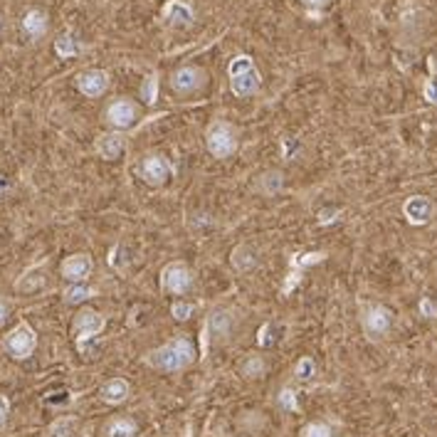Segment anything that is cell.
<instances>
[{
	"label": "cell",
	"instance_id": "cell-32",
	"mask_svg": "<svg viewBox=\"0 0 437 437\" xmlns=\"http://www.w3.org/2000/svg\"><path fill=\"white\" fill-rule=\"evenodd\" d=\"M171 314L178 321L190 319V316H193V304H188V301H176V304L171 307Z\"/></svg>",
	"mask_w": 437,
	"mask_h": 437
},
{
	"label": "cell",
	"instance_id": "cell-18",
	"mask_svg": "<svg viewBox=\"0 0 437 437\" xmlns=\"http://www.w3.org/2000/svg\"><path fill=\"white\" fill-rule=\"evenodd\" d=\"M124 151V136H119V134H101L99 139H96V154L101 156V159H116L119 154Z\"/></svg>",
	"mask_w": 437,
	"mask_h": 437
},
{
	"label": "cell",
	"instance_id": "cell-21",
	"mask_svg": "<svg viewBox=\"0 0 437 437\" xmlns=\"http://www.w3.org/2000/svg\"><path fill=\"white\" fill-rule=\"evenodd\" d=\"M207 326L213 329L215 336H227V331H230V326H232V314L227 312V309H218V312L210 314Z\"/></svg>",
	"mask_w": 437,
	"mask_h": 437
},
{
	"label": "cell",
	"instance_id": "cell-5",
	"mask_svg": "<svg viewBox=\"0 0 437 437\" xmlns=\"http://www.w3.org/2000/svg\"><path fill=\"white\" fill-rule=\"evenodd\" d=\"M107 326V319L101 316L94 309H82V312L74 316V324H72V334H74V341H77L79 351H84V343L89 338L99 336L101 331Z\"/></svg>",
	"mask_w": 437,
	"mask_h": 437
},
{
	"label": "cell",
	"instance_id": "cell-7",
	"mask_svg": "<svg viewBox=\"0 0 437 437\" xmlns=\"http://www.w3.org/2000/svg\"><path fill=\"white\" fill-rule=\"evenodd\" d=\"M77 89L89 99H96L109 89V74L104 70H87L77 74Z\"/></svg>",
	"mask_w": 437,
	"mask_h": 437
},
{
	"label": "cell",
	"instance_id": "cell-13",
	"mask_svg": "<svg viewBox=\"0 0 437 437\" xmlns=\"http://www.w3.org/2000/svg\"><path fill=\"white\" fill-rule=\"evenodd\" d=\"M92 274V257L84 252L70 254L65 262H62V277L67 282H84V279Z\"/></svg>",
	"mask_w": 437,
	"mask_h": 437
},
{
	"label": "cell",
	"instance_id": "cell-1",
	"mask_svg": "<svg viewBox=\"0 0 437 437\" xmlns=\"http://www.w3.org/2000/svg\"><path fill=\"white\" fill-rule=\"evenodd\" d=\"M193 358H195L193 343H190L185 336H178V338H173V341L163 343L161 349L151 351V354L146 356V363L148 366L159 368V371L176 373V371L188 368L190 363H193Z\"/></svg>",
	"mask_w": 437,
	"mask_h": 437
},
{
	"label": "cell",
	"instance_id": "cell-4",
	"mask_svg": "<svg viewBox=\"0 0 437 437\" xmlns=\"http://www.w3.org/2000/svg\"><path fill=\"white\" fill-rule=\"evenodd\" d=\"M3 349H6L8 354L12 356V358H18V360L30 358V356L35 354V349H37V334L32 331V326L23 321V324H18L6 336V341H3Z\"/></svg>",
	"mask_w": 437,
	"mask_h": 437
},
{
	"label": "cell",
	"instance_id": "cell-37",
	"mask_svg": "<svg viewBox=\"0 0 437 437\" xmlns=\"http://www.w3.org/2000/svg\"><path fill=\"white\" fill-rule=\"evenodd\" d=\"M304 6H309V8H321V6H326L329 0H301Z\"/></svg>",
	"mask_w": 437,
	"mask_h": 437
},
{
	"label": "cell",
	"instance_id": "cell-16",
	"mask_svg": "<svg viewBox=\"0 0 437 437\" xmlns=\"http://www.w3.org/2000/svg\"><path fill=\"white\" fill-rule=\"evenodd\" d=\"M131 388L124 378H114L109 383L101 385V400L109 403V405H121V403L129 398Z\"/></svg>",
	"mask_w": 437,
	"mask_h": 437
},
{
	"label": "cell",
	"instance_id": "cell-9",
	"mask_svg": "<svg viewBox=\"0 0 437 437\" xmlns=\"http://www.w3.org/2000/svg\"><path fill=\"white\" fill-rule=\"evenodd\" d=\"M205 82V72L201 67H181V70L173 72L171 87L181 94H190V92H198Z\"/></svg>",
	"mask_w": 437,
	"mask_h": 437
},
{
	"label": "cell",
	"instance_id": "cell-35",
	"mask_svg": "<svg viewBox=\"0 0 437 437\" xmlns=\"http://www.w3.org/2000/svg\"><path fill=\"white\" fill-rule=\"evenodd\" d=\"M425 96L432 101V104H437V82H427V87H425Z\"/></svg>",
	"mask_w": 437,
	"mask_h": 437
},
{
	"label": "cell",
	"instance_id": "cell-22",
	"mask_svg": "<svg viewBox=\"0 0 437 437\" xmlns=\"http://www.w3.org/2000/svg\"><path fill=\"white\" fill-rule=\"evenodd\" d=\"M74 418H57L52 425L48 427V437H72L74 435Z\"/></svg>",
	"mask_w": 437,
	"mask_h": 437
},
{
	"label": "cell",
	"instance_id": "cell-24",
	"mask_svg": "<svg viewBox=\"0 0 437 437\" xmlns=\"http://www.w3.org/2000/svg\"><path fill=\"white\" fill-rule=\"evenodd\" d=\"M232 265H235L237 270H243V272H247V270H252V267H254V252L247 247V245H243V247H237L235 254H232Z\"/></svg>",
	"mask_w": 437,
	"mask_h": 437
},
{
	"label": "cell",
	"instance_id": "cell-19",
	"mask_svg": "<svg viewBox=\"0 0 437 437\" xmlns=\"http://www.w3.org/2000/svg\"><path fill=\"white\" fill-rule=\"evenodd\" d=\"M104 437H136V425L126 418H116L104 427Z\"/></svg>",
	"mask_w": 437,
	"mask_h": 437
},
{
	"label": "cell",
	"instance_id": "cell-17",
	"mask_svg": "<svg viewBox=\"0 0 437 437\" xmlns=\"http://www.w3.org/2000/svg\"><path fill=\"white\" fill-rule=\"evenodd\" d=\"M23 30L25 35L32 37V40H37V37H42L45 32H48V15L42 10H28L23 18Z\"/></svg>",
	"mask_w": 437,
	"mask_h": 437
},
{
	"label": "cell",
	"instance_id": "cell-23",
	"mask_svg": "<svg viewBox=\"0 0 437 437\" xmlns=\"http://www.w3.org/2000/svg\"><path fill=\"white\" fill-rule=\"evenodd\" d=\"M89 296H94V289L84 287L82 282H74L72 287H67V289H65V301H67V304H82V301L89 299Z\"/></svg>",
	"mask_w": 437,
	"mask_h": 437
},
{
	"label": "cell",
	"instance_id": "cell-8",
	"mask_svg": "<svg viewBox=\"0 0 437 437\" xmlns=\"http://www.w3.org/2000/svg\"><path fill=\"white\" fill-rule=\"evenodd\" d=\"M403 215L408 218L410 225H425L430 223V218L435 215V205H432V201L425 198V195H413V198H408L405 205H403Z\"/></svg>",
	"mask_w": 437,
	"mask_h": 437
},
{
	"label": "cell",
	"instance_id": "cell-26",
	"mask_svg": "<svg viewBox=\"0 0 437 437\" xmlns=\"http://www.w3.org/2000/svg\"><path fill=\"white\" fill-rule=\"evenodd\" d=\"M260 188L265 190V193H277V190L282 188V173L279 171L265 173V176L260 178Z\"/></svg>",
	"mask_w": 437,
	"mask_h": 437
},
{
	"label": "cell",
	"instance_id": "cell-2",
	"mask_svg": "<svg viewBox=\"0 0 437 437\" xmlns=\"http://www.w3.org/2000/svg\"><path fill=\"white\" fill-rule=\"evenodd\" d=\"M227 77H230L232 94L240 96V99L257 94V89H260V84H262L260 70H257V65H254L252 57H247V54H237V57H232L230 67H227Z\"/></svg>",
	"mask_w": 437,
	"mask_h": 437
},
{
	"label": "cell",
	"instance_id": "cell-6",
	"mask_svg": "<svg viewBox=\"0 0 437 437\" xmlns=\"http://www.w3.org/2000/svg\"><path fill=\"white\" fill-rule=\"evenodd\" d=\"M193 284V272L188 270L185 262H171V265L163 267L161 272V287L171 294H185Z\"/></svg>",
	"mask_w": 437,
	"mask_h": 437
},
{
	"label": "cell",
	"instance_id": "cell-20",
	"mask_svg": "<svg viewBox=\"0 0 437 437\" xmlns=\"http://www.w3.org/2000/svg\"><path fill=\"white\" fill-rule=\"evenodd\" d=\"M18 292H25V294H30V292H37L45 287V274H42L40 267H35V270H30L28 274H23V279H18Z\"/></svg>",
	"mask_w": 437,
	"mask_h": 437
},
{
	"label": "cell",
	"instance_id": "cell-27",
	"mask_svg": "<svg viewBox=\"0 0 437 437\" xmlns=\"http://www.w3.org/2000/svg\"><path fill=\"white\" fill-rule=\"evenodd\" d=\"M314 373H316V366H314V360L309 358V356H304V358H299V363H296L294 368V376L299 380H312Z\"/></svg>",
	"mask_w": 437,
	"mask_h": 437
},
{
	"label": "cell",
	"instance_id": "cell-38",
	"mask_svg": "<svg viewBox=\"0 0 437 437\" xmlns=\"http://www.w3.org/2000/svg\"><path fill=\"white\" fill-rule=\"evenodd\" d=\"M6 316H8V304L3 299H0V324L6 321Z\"/></svg>",
	"mask_w": 437,
	"mask_h": 437
},
{
	"label": "cell",
	"instance_id": "cell-36",
	"mask_svg": "<svg viewBox=\"0 0 437 437\" xmlns=\"http://www.w3.org/2000/svg\"><path fill=\"white\" fill-rule=\"evenodd\" d=\"M334 215H336V210H321L319 223H321V225H326V223H331V220H336V218H334Z\"/></svg>",
	"mask_w": 437,
	"mask_h": 437
},
{
	"label": "cell",
	"instance_id": "cell-3",
	"mask_svg": "<svg viewBox=\"0 0 437 437\" xmlns=\"http://www.w3.org/2000/svg\"><path fill=\"white\" fill-rule=\"evenodd\" d=\"M205 143H207V151H210L215 159H227V156L235 154L237 134L227 121H215V124L207 126Z\"/></svg>",
	"mask_w": 437,
	"mask_h": 437
},
{
	"label": "cell",
	"instance_id": "cell-25",
	"mask_svg": "<svg viewBox=\"0 0 437 437\" xmlns=\"http://www.w3.org/2000/svg\"><path fill=\"white\" fill-rule=\"evenodd\" d=\"M141 96L146 104H154L156 101V96H159V77H156V74H148V77L143 79Z\"/></svg>",
	"mask_w": 437,
	"mask_h": 437
},
{
	"label": "cell",
	"instance_id": "cell-14",
	"mask_svg": "<svg viewBox=\"0 0 437 437\" xmlns=\"http://www.w3.org/2000/svg\"><path fill=\"white\" fill-rule=\"evenodd\" d=\"M134 119H136V107H134V101L129 99L114 101L112 107L107 109V121L114 129H129V126L134 124Z\"/></svg>",
	"mask_w": 437,
	"mask_h": 437
},
{
	"label": "cell",
	"instance_id": "cell-34",
	"mask_svg": "<svg viewBox=\"0 0 437 437\" xmlns=\"http://www.w3.org/2000/svg\"><path fill=\"white\" fill-rule=\"evenodd\" d=\"M420 312L425 314V316H437V309L432 307V301H430V299H423V301H420Z\"/></svg>",
	"mask_w": 437,
	"mask_h": 437
},
{
	"label": "cell",
	"instance_id": "cell-31",
	"mask_svg": "<svg viewBox=\"0 0 437 437\" xmlns=\"http://www.w3.org/2000/svg\"><path fill=\"white\" fill-rule=\"evenodd\" d=\"M279 405L284 410H299V403H296V393L292 388H282L279 390Z\"/></svg>",
	"mask_w": 437,
	"mask_h": 437
},
{
	"label": "cell",
	"instance_id": "cell-12",
	"mask_svg": "<svg viewBox=\"0 0 437 437\" xmlns=\"http://www.w3.org/2000/svg\"><path fill=\"white\" fill-rule=\"evenodd\" d=\"M141 178L146 181V183L151 185H163L165 178H168V173H171V165H168V161L163 159V156L154 154V156H146L141 163Z\"/></svg>",
	"mask_w": 437,
	"mask_h": 437
},
{
	"label": "cell",
	"instance_id": "cell-10",
	"mask_svg": "<svg viewBox=\"0 0 437 437\" xmlns=\"http://www.w3.org/2000/svg\"><path fill=\"white\" fill-rule=\"evenodd\" d=\"M390 321H393V314L385 307H380V304H373V307L366 309L363 329H366L368 336H383V334H388Z\"/></svg>",
	"mask_w": 437,
	"mask_h": 437
},
{
	"label": "cell",
	"instance_id": "cell-28",
	"mask_svg": "<svg viewBox=\"0 0 437 437\" xmlns=\"http://www.w3.org/2000/svg\"><path fill=\"white\" fill-rule=\"evenodd\" d=\"M54 52L59 57H72V54H77V45H74V40L70 35H62L54 40Z\"/></svg>",
	"mask_w": 437,
	"mask_h": 437
},
{
	"label": "cell",
	"instance_id": "cell-15",
	"mask_svg": "<svg viewBox=\"0 0 437 437\" xmlns=\"http://www.w3.org/2000/svg\"><path fill=\"white\" fill-rule=\"evenodd\" d=\"M163 20L171 25H178V28H185V25H190L195 20V12L185 0H168L163 6Z\"/></svg>",
	"mask_w": 437,
	"mask_h": 437
},
{
	"label": "cell",
	"instance_id": "cell-33",
	"mask_svg": "<svg viewBox=\"0 0 437 437\" xmlns=\"http://www.w3.org/2000/svg\"><path fill=\"white\" fill-rule=\"evenodd\" d=\"M8 415H10V400L6 396H0V427L8 423Z\"/></svg>",
	"mask_w": 437,
	"mask_h": 437
},
{
	"label": "cell",
	"instance_id": "cell-29",
	"mask_svg": "<svg viewBox=\"0 0 437 437\" xmlns=\"http://www.w3.org/2000/svg\"><path fill=\"white\" fill-rule=\"evenodd\" d=\"M243 373L247 376V378H260V376H265V360L257 358V356H252V358L245 360Z\"/></svg>",
	"mask_w": 437,
	"mask_h": 437
},
{
	"label": "cell",
	"instance_id": "cell-11",
	"mask_svg": "<svg viewBox=\"0 0 437 437\" xmlns=\"http://www.w3.org/2000/svg\"><path fill=\"white\" fill-rule=\"evenodd\" d=\"M324 257H326L324 252H309V254H296V257H292L289 260V274H287V282H284V294H289L296 284H299L301 274H304L307 267L316 265V262H321Z\"/></svg>",
	"mask_w": 437,
	"mask_h": 437
},
{
	"label": "cell",
	"instance_id": "cell-30",
	"mask_svg": "<svg viewBox=\"0 0 437 437\" xmlns=\"http://www.w3.org/2000/svg\"><path fill=\"white\" fill-rule=\"evenodd\" d=\"M299 437H331V427L326 425V423H309V425L299 432Z\"/></svg>",
	"mask_w": 437,
	"mask_h": 437
}]
</instances>
